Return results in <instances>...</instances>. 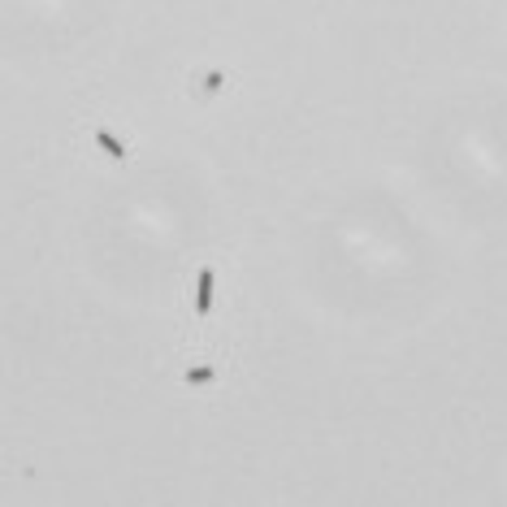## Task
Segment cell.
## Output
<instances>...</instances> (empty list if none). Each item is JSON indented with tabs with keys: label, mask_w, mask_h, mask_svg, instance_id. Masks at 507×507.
<instances>
[{
	"label": "cell",
	"mask_w": 507,
	"mask_h": 507,
	"mask_svg": "<svg viewBox=\"0 0 507 507\" xmlns=\"http://www.w3.org/2000/svg\"><path fill=\"white\" fill-rule=\"evenodd\" d=\"M212 377H217V373H212L208 364H195V369H187V381H191V386H200V381H212Z\"/></svg>",
	"instance_id": "cell-3"
},
{
	"label": "cell",
	"mask_w": 507,
	"mask_h": 507,
	"mask_svg": "<svg viewBox=\"0 0 507 507\" xmlns=\"http://www.w3.org/2000/svg\"><path fill=\"white\" fill-rule=\"evenodd\" d=\"M96 143H100V148H104L113 160H126V143H118V139H113L108 130H96Z\"/></svg>",
	"instance_id": "cell-2"
},
{
	"label": "cell",
	"mask_w": 507,
	"mask_h": 507,
	"mask_svg": "<svg viewBox=\"0 0 507 507\" xmlns=\"http://www.w3.org/2000/svg\"><path fill=\"white\" fill-rule=\"evenodd\" d=\"M221 83H225V74H217V70H212V74L204 78V96H212V91H221Z\"/></svg>",
	"instance_id": "cell-4"
},
{
	"label": "cell",
	"mask_w": 507,
	"mask_h": 507,
	"mask_svg": "<svg viewBox=\"0 0 507 507\" xmlns=\"http://www.w3.org/2000/svg\"><path fill=\"white\" fill-rule=\"evenodd\" d=\"M195 312L208 317L212 312V269H200V295H195Z\"/></svg>",
	"instance_id": "cell-1"
}]
</instances>
